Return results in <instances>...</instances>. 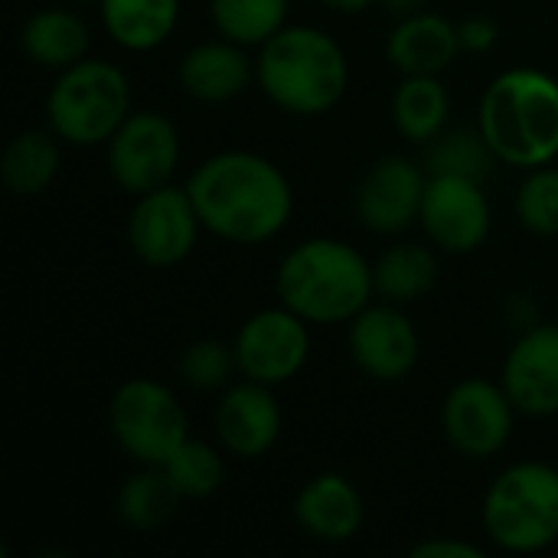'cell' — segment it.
<instances>
[{"instance_id": "obj_1", "label": "cell", "mask_w": 558, "mask_h": 558, "mask_svg": "<svg viewBox=\"0 0 558 558\" xmlns=\"http://www.w3.org/2000/svg\"><path fill=\"white\" fill-rule=\"evenodd\" d=\"M186 193L206 232L232 245H262L284 232L294 190L284 170L252 150L206 157L186 180Z\"/></svg>"}, {"instance_id": "obj_2", "label": "cell", "mask_w": 558, "mask_h": 558, "mask_svg": "<svg viewBox=\"0 0 558 558\" xmlns=\"http://www.w3.org/2000/svg\"><path fill=\"white\" fill-rule=\"evenodd\" d=\"M278 301L314 327L350 324L373 304V265L350 242L317 235L298 242L275 275Z\"/></svg>"}, {"instance_id": "obj_3", "label": "cell", "mask_w": 558, "mask_h": 558, "mask_svg": "<svg viewBox=\"0 0 558 558\" xmlns=\"http://www.w3.org/2000/svg\"><path fill=\"white\" fill-rule=\"evenodd\" d=\"M477 131L507 167L533 170L558 157V78L539 69L500 72L477 111Z\"/></svg>"}, {"instance_id": "obj_4", "label": "cell", "mask_w": 558, "mask_h": 558, "mask_svg": "<svg viewBox=\"0 0 558 558\" xmlns=\"http://www.w3.org/2000/svg\"><path fill=\"white\" fill-rule=\"evenodd\" d=\"M258 49L255 78L281 111L317 118L343 101L350 88V59L330 33L288 23Z\"/></svg>"}, {"instance_id": "obj_5", "label": "cell", "mask_w": 558, "mask_h": 558, "mask_svg": "<svg viewBox=\"0 0 558 558\" xmlns=\"http://www.w3.org/2000/svg\"><path fill=\"white\" fill-rule=\"evenodd\" d=\"M487 539L513 556H533L558 543V468L520 461L497 474L484 494Z\"/></svg>"}, {"instance_id": "obj_6", "label": "cell", "mask_w": 558, "mask_h": 558, "mask_svg": "<svg viewBox=\"0 0 558 558\" xmlns=\"http://www.w3.org/2000/svg\"><path fill=\"white\" fill-rule=\"evenodd\" d=\"M131 114V82L124 69L105 59H82L59 72L46 95L52 134L75 147L108 144Z\"/></svg>"}, {"instance_id": "obj_7", "label": "cell", "mask_w": 558, "mask_h": 558, "mask_svg": "<svg viewBox=\"0 0 558 558\" xmlns=\"http://www.w3.org/2000/svg\"><path fill=\"white\" fill-rule=\"evenodd\" d=\"M108 428L114 445L144 468H163L190 438L183 402L157 379H128L108 402Z\"/></svg>"}, {"instance_id": "obj_8", "label": "cell", "mask_w": 558, "mask_h": 558, "mask_svg": "<svg viewBox=\"0 0 558 558\" xmlns=\"http://www.w3.org/2000/svg\"><path fill=\"white\" fill-rule=\"evenodd\" d=\"M513 418L517 405L510 402L504 383H490L484 376L461 379L441 405L448 445L471 461H490L500 454L513 435Z\"/></svg>"}, {"instance_id": "obj_9", "label": "cell", "mask_w": 558, "mask_h": 558, "mask_svg": "<svg viewBox=\"0 0 558 558\" xmlns=\"http://www.w3.org/2000/svg\"><path fill=\"white\" fill-rule=\"evenodd\" d=\"M177 167H180V134L177 124L160 111H131L108 141L111 180L131 196L170 183Z\"/></svg>"}, {"instance_id": "obj_10", "label": "cell", "mask_w": 558, "mask_h": 558, "mask_svg": "<svg viewBox=\"0 0 558 558\" xmlns=\"http://www.w3.org/2000/svg\"><path fill=\"white\" fill-rule=\"evenodd\" d=\"M232 347H235L239 373L252 383L275 389L281 383H291L307 366L311 324L294 311H288L284 304L265 307L239 327Z\"/></svg>"}, {"instance_id": "obj_11", "label": "cell", "mask_w": 558, "mask_h": 558, "mask_svg": "<svg viewBox=\"0 0 558 558\" xmlns=\"http://www.w3.org/2000/svg\"><path fill=\"white\" fill-rule=\"evenodd\" d=\"M418 226L425 229L428 242L448 255L477 252L494 229L490 199L481 180L458 173H428Z\"/></svg>"}, {"instance_id": "obj_12", "label": "cell", "mask_w": 558, "mask_h": 558, "mask_svg": "<svg viewBox=\"0 0 558 558\" xmlns=\"http://www.w3.org/2000/svg\"><path fill=\"white\" fill-rule=\"evenodd\" d=\"M199 213L186 186L163 183L134 199L128 216V245L150 268H173L196 248Z\"/></svg>"}, {"instance_id": "obj_13", "label": "cell", "mask_w": 558, "mask_h": 558, "mask_svg": "<svg viewBox=\"0 0 558 558\" xmlns=\"http://www.w3.org/2000/svg\"><path fill=\"white\" fill-rule=\"evenodd\" d=\"M347 343L356 369L376 383H402L422 360V337L402 304L392 301L363 307L350 320Z\"/></svg>"}, {"instance_id": "obj_14", "label": "cell", "mask_w": 558, "mask_h": 558, "mask_svg": "<svg viewBox=\"0 0 558 558\" xmlns=\"http://www.w3.org/2000/svg\"><path fill=\"white\" fill-rule=\"evenodd\" d=\"M425 186H428L425 167H418L402 154H386L363 173L356 186L353 196L356 219L376 235L405 232L412 222H418Z\"/></svg>"}, {"instance_id": "obj_15", "label": "cell", "mask_w": 558, "mask_h": 558, "mask_svg": "<svg viewBox=\"0 0 558 558\" xmlns=\"http://www.w3.org/2000/svg\"><path fill=\"white\" fill-rule=\"evenodd\" d=\"M500 383L520 415H558V324H536L517 337Z\"/></svg>"}, {"instance_id": "obj_16", "label": "cell", "mask_w": 558, "mask_h": 558, "mask_svg": "<svg viewBox=\"0 0 558 558\" xmlns=\"http://www.w3.org/2000/svg\"><path fill=\"white\" fill-rule=\"evenodd\" d=\"M216 435L222 448L242 461L268 454L281 438V405L271 386L235 383L216 402Z\"/></svg>"}, {"instance_id": "obj_17", "label": "cell", "mask_w": 558, "mask_h": 558, "mask_svg": "<svg viewBox=\"0 0 558 558\" xmlns=\"http://www.w3.org/2000/svg\"><path fill=\"white\" fill-rule=\"evenodd\" d=\"M298 526L320 543H350L366 520V504L356 484L337 471L311 477L294 497Z\"/></svg>"}, {"instance_id": "obj_18", "label": "cell", "mask_w": 558, "mask_h": 558, "mask_svg": "<svg viewBox=\"0 0 558 558\" xmlns=\"http://www.w3.org/2000/svg\"><path fill=\"white\" fill-rule=\"evenodd\" d=\"M461 52L464 49H461L458 23L432 10L396 20L386 39V56L392 69L402 75H441L454 65Z\"/></svg>"}, {"instance_id": "obj_19", "label": "cell", "mask_w": 558, "mask_h": 558, "mask_svg": "<svg viewBox=\"0 0 558 558\" xmlns=\"http://www.w3.org/2000/svg\"><path fill=\"white\" fill-rule=\"evenodd\" d=\"M255 78V62L245 56V46L232 39L196 43L180 62V85L190 98L206 105H222L239 98Z\"/></svg>"}, {"instance_id": "obj_20", "label": "cell", "mask_w": 558, "mask_h": 558, "mask_svg": "<svg viewBox=\"0 0 558 558\" xmlns=\"http://www.w3.org/2000/svg\"><path fill=\"white\" fill-rule=\"evenodd\" d=\"M88 26L78 13L62 10V7H43L33 16H26L20 29V46L23 52L43 65V69H69L85 59L88 52Z\"/></svg>"}, {"instance_id": "obj_21", "label": "cell", "mask_w": 558, "mask_h": 558, "mask_svg": "<svg viewBox=\"0 0 558 558\" xmlns=\"http://www.w3.org/2000/svg\"><path fill=\"white\" fill-rule=\"evenodd\" d=\"M105 33L128 52H150L163 46L177 23L183 0H98Z\"/></svg>"}, {"instance_id": "obj_22", "label": "cell", "mask_w": 558, "mask_h": 558, "mask_svg": "<svg viewBox=\"0 0 558 558\" xmlns=\"http://www.w3.org/2000/svg\"><path fill=\"white\" fill-rule=\"evenodd\" d=\"M451 118V95L441 75H402L392 92V121L405 141L432 144Z\"/></svg>"}, {"instance_id": "obj_23", "label": "cell", "mask_w": 558, "mask_h": 558, "mask_svg": "<svg viewBox=\"0 0 558 558\" xmlns=\"http://www.w3.org/2000/svg\"><path fill=\"white\" fill-rule=\"evenodd\" d=\"M376 294L392 304H415L438 284V255L418 242H399L373 265Z\"/></svg>"}, {"instance_id": "obj_24", "label": "cell", "mask_w": 558, "mask_h": 558, "mask_svg": "<svg viewBox=\"0 0 558 558\" xmlns=\"http://www.w3.org/2000/svg\"><path fill=\"white\" fill-rule=\"evenodd\" d=\"M59 173V144L49 131H20L3 157L0 180L13 196H39Z\"/></svg>"}, {"instance_id": "obj_25", "label": "cell", "mask_w": 558, "mask_h": 558, "mask_svg": "<svg viewBox=\"0 0 558 558\" xmlns=\"http://www.w3.org/2000/svg\"><path fill=\"white\" fill-rule=\"evenodd\" d=\"M180 490L173 487V481L167 477L163 468H144L137 474H131L121 487H118V500L114 510L121 517L124 526L137 530V533H154L160 530L180 507Z\"/></svg>"}, {"instance_id": "obj_26", "label": "cell", "mask_w": 558, "mask_h": 558, "mask_svg": "<svg viewBox=\"0 0 558 558\" xmlns=\"http://www.w3.org/2000/svg\"><path fill=\"white\" fill-rule=\"evenodd\" d=\"M291 0H209V16L219 36L239 46H265L288 26Z\"/></svg>"}, {"instance_id": "obj_27", "label": "cell", "mask_w": 558, "mask_h": 558, "mask_svg": "<svg viewBox=\"0 0 558 558\" xmlns=\"http://www.w3.org/2000/svg\"><path fill=\"white\" fill-rule=\"evenodd\" d=\"M163 471L183 500H206L226 481V464H222L219 451L209 448L206 441H196V438H186L173 451V458L163 464Z\"/></svg>"}, {"instance_id": "obj_28", "label": "cell", "mask_w": 558, "mask_h": 558, "mask_svg": "<svg viewBox=\"0 0 558 558\" xmlns=\"http://www.w3.org/2000/svg\"><path fill=\"white\" fill-rule=\"evenodd\" d=\"M494 150L487 147L484 134H471V131H451V134H438L428 147V173H458V177H474L484 180L487 167H490Z\"/></svg>"}, {"instance_id": "obj_29", "label": "cell", "mask_w": 558, "mask_h": 558, "mask_svg": "<svg viewBox=\"0 0 558 558\" xmlns=\"http://www.w3.org/2000/svg\"><path fill=\"white\" fill-rule=\"evenodd\" d=\"M235 369H239L235 347L222 343L216 337L193 340L180 356V379L196 392H216V389L229 386Z\"/></svg>"}, {"instance_id": "obj_30", "label": "cell", "mask_w": 558, "mask_h": 558, "mask_svg": "<svg viewBox=\"0 0 558 558\" xmlns=\"http://www.w3.org/2000/svg\"><path fill=\"white\" fill-rule=\"evenodd\" d=\"M517 219L536 235H558V167L526 170L517 190Z\"/></svg>"}, {"instance_id": "obj_31", "label": "cell", "mask_w": 558, "mask_h": 558, "mask_svg": "<svg viewBox=\"0 0 558 558\" xmlns=\"http://www.w3.org/2000/svg\"><path fill=\"white\" fill-rule=\"evenodd\" d=\"M458 36H461V49L471 56L490 52L500 39V26L490 16H468L464 23H458Z\"/></svg>"}, {"instance_id": "obj_32", "label": "cell", "mask_w": 558, "mask_h": 558, "mask_svg": "<svg viewBox=\"0 0 558 558\" xmlns=\"http://www.w3.org/2000/svg\"><path fill=\"white\" fill-rule=\"evenodd\" d=\"M412 558H487V553L468 539H425L412 546Z\"/></svg>"}, {"instance_id": "obj_33", "label": "cell", "mask_w": 558, "mask_h": 558, "mask_svg": "<svg viewBox=\"0 0 558 558\" xmlns=\"http://www.w3.org/2000/svg\"><path fill=\"white\" fill-rule=\"evenodd\" d=\"M392 20H405V16H412V13H422L425 7H428V0H376Z\"/></svg>"}, {"instance_id": "obj_34", "label": "cell", "mask_w": 558, "mask_h": 558, "mask_svg": "<svg viewBox=\"0 0 558 558\" xmlns=\"http://www.w3.org/2000/svg\"><path fill=\"white\" fill-rule=\"evenodd\" d=\"M324 7L337 10V13H363L366 7H373L376 0H320Z\"/></svg>"}, {"instance_id": "obj_35", "label": "cell", "mask_w": 558, "mask_h": 558, "mask_svg": "<svg viewBox=\"0 0 558 558\" xmlns=\"http://www.w3.org/2000/svg\"><path fill=\"white\" fill-rule=\"evenodd\" d=\"M78 3H88V0H78Z\"/></svg>"}]
</instances>
